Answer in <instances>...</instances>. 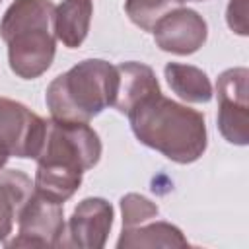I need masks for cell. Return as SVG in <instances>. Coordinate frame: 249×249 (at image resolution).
Listing matches in <instances>:
<instances>
[{
	"instance_id": "cell-19",
	"label": "cell",
	"mask_w": 249,
	"mask_h": 249,
	"mask_svg": "<svg viewBox=\"0 0 249 249\" xmlns=\"http://www.w3.org/2000/svg\"><path fill=\"white\" fill-rule=\"evenodd\" d=\"M183 2H204V0H183Z\"/></svg>"
},
{
	"instance_id": "cell-6",
	"label": "cell",
	"mask_w": 249,
	"mask_h": 249,
	"mask_svg": "<svg viewBox=\"0 0 249 249\" xmlns=\"http://www.w3.org/2000/svg\"><path fill=\"white\" fill-rule=\"evenodd\" d=\"M60 202H53L33 191L18 216V235L6 247H58L64 231Z\"/></svg>"
},
{
	"instance_id": "cell-3",
	"label": "cell",
	"mask_w": 249,
	"mask_h": 249,
	"mask_svg": "<svg viewBox=\"0 0 249 249\" xmlns=\"http://www.w3.org/2000/svg\"><path fill=\"white\" fill-rule=\"evenodd\" d=\"M54 4L51 0H14L0 19L12 72L23 80L45 74L56 53Z\"/></svg>"
},
{
	"instance_id": "cell-14",
	"label": "cell",
	"mask_w": 249,
	"mask_h": 249,
	"mask_svg": "<svg viewBox=\"0 0 249 249\" xmlns=\"http://www.w3.org/2000/svg\"><path fill=\"white\" fill-rule=\"evenodd\" d=\"M165 80L173 93H177L187 103H208L214 95L210 78L204 70L181 64V62H167L163 68Z\"/></svg>"
},
{
	"instance_id": "cell-1",
	"label": "cell",
	"mask_w": 249,
	"mask_h": 249,
	"mask_svg": "<svg viewBox=\"0 0 249 249\" xmlns=\"http://www.w3.org/2000/svg\"><path fill=\"white\" fill-rule=\"evenodd\" d=\"M99 158L101 140L89 123L49 119L37 156L35 193L53 202H66L80 189L84 171L97 165Z\"/></svg>"
},
{
	"instance_id": "cell-12",
	"label": "cell",
	"mask_w": 249,
	"mask_h": 249,
	"mask_svg": "<svg viewBox=\"0 0 249 249\" xmlns=\"http://www.w3.org/2000/svg\"><path fill=\"white\" fill-rule=\"evenodd\" d=\"M91 16L93 0H62L54 8L56 39L68 49H78L88 37Z\"/></svg>"
},
{
	"instance_id": "cell-10",
	"label": "cell",
	"mask_w": 249,
	"mask_h": 249,
	"mask_svg": "<svg viewBox=\"0 0 249 249\" xmlns=\"http://www.w3.org/2000/svg\"><path fill=\"white\" fill-rule=\"evenodd\" d=\"M117 76H119V84H117V95L113 107L123 115H126L144 97L161 91L156 74L148 64L134 60L121 62L117 64Z\"/></svg>"
},
{
	"instance_id": "cell-5",
	"label": "cell",
	"mask_w": 249,
	"mask_h": 249,
	"mask_svg": "<svg viewBox=\"0 0 249 249\" xmlns=\"http://www.w3.org/2000/svg\"><path fill=\"white\" fill-rule=\"evenodd\" d=\"M249 70L243 66L228 68L218 76V128L220 134L235 146L249 142Z\"/></svg>"
},
{
	"instance_id": "cell-2",
	"label": "cell",
	"mask_w": 249,
	"mask_h": 249,
	"mask_svg": "<svg viewBox=\"0 0 249 249\" xmlns=\"http://www.w3.org/2000/svg\"><path fill=\"white\" fill-rule=\"evenodd\" d=\"M126 117L140 144L175 163H193L206 152L204 115L165 97L161 91L138 101Z\"/></svg>"
},
{
	"instance_id": "cell-4",
	"label": "cell",
	"mask_w": 249,
	"mask_h": 249,
	"mask_svg": "<svg viewBox=\"0 0 249 249\" xmlns=\"http://www.w3.org/2000/svg\"><path fill=\"white\" fill-rule=\"evenodd\" d=\"M117 66L103 58H86L56 76L45 93L51 119L89 123L113 107L117 95Z\"/></svg>"
},
{
	"instance_id": "cell-20",
	"label": "cell",
	"mask_w": 249,
	"mask_h": 249,
	"mask_svg": "<svg viewBox=\"0 0 249 249\" xmlns=\"http://www.w3.org/2000/svg\"><path fill=\"white\" fill-rule=\"evenodd\" d=\"M0 2H2V0H0Z\"/></svg>"
},
{
	"instance_id": "cell-18",
	"label": "cell",
	"mask_w": 249,
	"mask_h": 249,
	"mask_svg": "<svg viewBox=\"0 0 249 249\" xmlns=\"http://www.w3.org/2000/svg\"><path fill=\"white\" fill-rule=\"evenodd\" d=\"M10 158H12V154H10L8 146H6V144L0 140V169H2V167L8 163V160H10Z\"/></svg>"
},
{
	"instance_id": "cell-9",
	"label": "cell",
	"mask_w": 249,
	"mask_h": 249,
	"mask_svg": "<svg viewBox=\"0 0 249 249\" xmlns=\"http://www.w3.org/2000/svg\"><path fill=\"white\" fill-rule=\"evenodd\" d=\"M156 45L173 54L196 53L208 37V25L204 18L191 8H175L165 14L152 29Z\"/></svg>"
},
{
	"instance_id": "cell-13",
	"label": "cell",
	"mask_w": 249,
	"mask_h": 249,
	"mask_svg": "<svg viewBox=\"0 0 249 249\" xmlns=\"http://www.w3.org/2000/svg\"><path fill=\"white\" fill-rule=\"evenodd\" d=\"M189 241L183 231L169 222H150L134 228H123L117 247L132 249V247H187Z\"/></svg>"
},
{
	"instance_id": "cell-17",
	"label": "cell",
	"mask_w": 249,
	"mask_h": 249,
	"mask_svg": "<svg viewBox=\"0 0 249 249\" xmlns=\"http://www.w3.org/2000/svg\"><path fill=\"white\" fill-rule=\"evenodd\" d=\"M226 21L228 27L237 35H247V0H230L226 8Z\"/></svg>"
},
{
	"instance_id": "cell-7",
	"label": "cell",
	"mask_w": 249,
	"mask_h": 249,
	"mask_svg": "<svg viewBox=\"0 0 249 249\" xmlns=\"http://www.w3.org/2000/svg\"><path fill=\"white\" fill-rule=\"evenodd\" d=\"M47 121L19 101L0 97V140L10 154L21 160H37Z\"/></svg>"
},
{
	"instance_id": "cell-11",
	"label": "cell",
	"mask_w": 249,
	"mask_h": 249,
	"mask_svg": "<svg viewBox=\"0 0 249 249\" xmlns=\"http://www.w3.org/2000/svg\"><path fill=\"white\" fill-rule=\"evenodd\" d=\"M31 179L19 169H0V243H6L18 216L33 195Z\"/></svg>"
},
{
	"instance_id": "cell-8",
	"label": "cell",
	"mask_w": 249,
	"mask_h": 249,
	"mask_svg": "<svg viewBox=\"0 0 249 249\" xmlns=\"http://www.w3.org/2000/svg\"><path fill=\"white\" fill-rule=\"evenodd\" d=\"M113 228V206L101 196H88L74 208L64 224L58 247L101 249Z\"/></svg>"
},
{
	"instance_id": "cell-16",
	"label": "cell",
	"mask_w": 249,
	"mask_h": 249,
	"mask_svg": "<svg viewBox=\"0 0 249 249\" xmlns=\"http://www.w3.org/2000/svg\"><path fill=\"white\" fill-rule=\"evenodd\" d=\"M121 212H123V228H134L156 218L160 214V208L150 198L138 193H128L121 198Z\"/></svg>"
},
{
	"instance_id": "cell-15",
	"label": "cell",
	"mask_w": 249,
	"mask_h": 249,
	"mask_svg": "<svg viewBox=\"0 0 249 249\" xmlns=\"http://www.w3.org/2000/svg\"><path fill=\"white\" fill-rule=\"evenodd\" d=\"M183 0H126L124 2V12L128 19L138 25L142 31L154 29V25L171 10L183 6Z\"/></svg>"
}]
</instances>
